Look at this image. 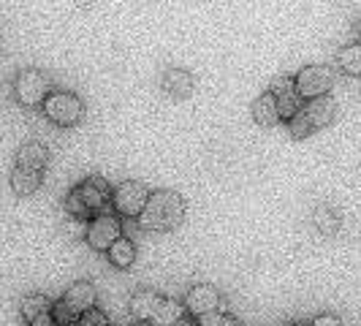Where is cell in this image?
I'll return each instance as SVG.
<instances>
[{
	"label": "cell",
	"mask_w": 361,
	"mask_h": 326,
	"mask_svg": "<svg viewBox=\"0 0 361 326\" xmlns=\"http://www.w3.org/2000/svg\"><path fill=\"white\" fill-rule=\"evenodd\" d=\"M185 220V199L174 191H158L149 193L139 223L147 231H174Z\"/></svg>",
	"instance_id": "1"
},
{
	"label": "cell",
	"mask_w": 361,
	"mask_h": 326,
	"mask_svg": "<svg viewBox=\"0 0 361 326\" xmlns=\"http://www.w3.org/2000/svg\"><path fill=\"white\" fill-rule=\"evenodd\" d=\"M133 318L152 326H177L185 318V305L177 299H163L155 291H136L130 299Z\"/></svg>",
	"instance_id": "2"
},
{
	"label": "cell",
	"mask_w": 361,
	"mask_h": 326,
	"mask_svg": "<svg viewBox=\"0 0 361 326\" xmlns=\"http://www.w3.org/2000/svg\"><path fill=\"white\" fill-rule=\"evenodd\" d=\"M109 199H111V191H109L106 180L90 177L66 196V212H68V217H79V220L90 223L92 217L104 215V207Z\"/></svg>",
	"instance_id": "3"
},
{
	"label": "cell",
	"mask_w": 361,
	"mask_h": 326,
	"mask_svg": "<svg viewBox=\"0 0 361 326\" xmlns=\"http://www.w3.org/2000/svg\"><path fill=\"white\" fill-rule=\"evenodd\" d=\"M98 302V291L92 283L82 280V283H73L71 289L63 294V299L52 308L54 324L57 326H73L85 313H90Z\"/></svg>",
	"instance_id": "4"
},
{
	"label": "cell",
	"mask_w": 361,
	"mask_h": 326,
	"mask_svg": "<svg viewBox=\"0 0 361 326\" xmlns=\"http://www.w3.org/2000/svg\"><path fill=\"white\" fill-rule=\"evenodd\" d=\"M334 114H337V107H334V101L331 98H312L307 101L305 107L296 111V117L290 120V133L296 136V139H305L310 136L312 131H321L326 128L331 120H334Z\"/></svg>",
	"instance_id": "5"
},
{
	"label": "cell",
	"mask_w": 361,
	"mask_h": 326,
	"mask_svg": "<svg viewBox=\"0 0 361 326\" xmlns=\"http://www.w3.org/2000/svg\"><path fill=\"white\" fill-rule=\"evenodd\" d=\"M44 111L57 126H76L85 114V104L73 92H49L44 101Z\"/></svg>",
	"instance_id": "6"
},
{
	"label": "cell",
	"mask_w": 361,
	"mask_h": 326,
	"mask_svg": "<svg viewBox=\"0 0 361 326\" xmlns=\"http://www.w3.org/2000/svg\"><path fill=\"white\" fill-rule=\"evenodd\" d=\"M296 92L302 95V98H321L326 92L331 90V85H334V71L329 68V66H307V68H302V71L296 73Z\"/></svg>",
	"instance_id": "7"
},
{
	"label": "cell",
	"mask_w": 361,
	"mask_h": 326,
	"mask_svg": "<svg viewBox=\"0 0 361 326\" xmlns=\"http://www.w3.org/2000/svg\"><path fill=\"white\" fill-rule=\"evenodd\" d=\"M147 199H149L147 185H142V182H133V180L117 185V191L111 193L114 210H117V215H123V217H139V215H142Z\"/></svg>",
	"instance_id": "8"
},
{
	"label": "cell",
	"mask_w": 361,
	"mask_h": 326,
	"mask_svg": "<svg viewBox=\"0 0 361 326\" xmlns=\"http://www.w3.org/2000/svg\"><path fill=\"white\" fill-rule=\"evenodd\" d=\"M120 236H123V231H120V220L117 217L98 215L87 223V236L85 239L90 242L92 250H109Z\"/></svg>",
	"instance_id": "9"
},
{
	"label": "cell",
	"mask_w": 361,
	"mask_h": 326,
	"mask_svg": "<svg viewBox=\"0 0 361 326\" xmlns=\"http://www.w3.org/2000/svg\"><path fill=\"white\" fill-rule=\"evenodd\" d=\"M271 95L277 101V111H280V120H293L296 111L302 109V95L296 92V82L293 76H277L271 82Z\"/></svg>",
	"instance_id": "10"
},
{
	"label": "cell",
	"mask_w": 361,
	"mask_h": 326,
	"mask_svg": "<svg viewBox=\"0 0 361 326\" xmlns=\"http://www.w3.org/2000/svg\"><path fill=\"white\" fill-rule=\"evenodd\" d=\"M49 95V79L41 71H22L17 79V98L25 107H38Z\"/></svg>",
	"instance_id": "11"
},
{
	"label": "cell",
	"mask_w": 361,
	"mask_h": 326,
	"mask_svg": "<svg viewBox=\"0 0 361 326\" xmlns=\"http://www.w3.org/2000/svg\"><path fill=\"white\" fill-rule=\"evenodd\" d=\"M220 305V294L212 286H196V289L188 291L185 296V310L193 313V315H207V313H215Z\"/></svg>",
	"instance_id": "12"
},
{
	"label": "cell",
	"mask_w": 361,
	"mask_h": 326,
	"mask_svg": "<svg viewBox=\"0 0 361 326\" xmlns=\"http://www.w3.org/2000/svg\"><path fill=\"white\" fill-rule=\"evenodd\" d=\"M47 161H49V152H47V147L44 145H38V142H27V145L19 147L17 166H22V169H33V171H41V174H44Z\"/></svg>",
	"instance_id": "13"
},
{
	"label": "cell",
	"mask_w": 361,
	"mask_h": 326,
	"mask_svg": "<svg viewBox=\"0 0 361 326\" xmlns=\"http://www.w3.org/2000/svg\"><path fill=\"white\" fill-rule=\"evenodd\" d=\"M38 185H41V171L22 169V166L14 169V174H11V188H14L17 196H30V193H36Z\"/></svg>",
	"instance_id": "14"
},
{
	"label": "cell",
	"mask_w": 361,
	"mask_h": 326,
	"mask_svg": "<svg viewBox=\"0 0 361 326\" xmlns=\"http://www.w3.org/2000/svg\"><path fill=\"white\" fill-rule=\"evenodd\" d=\"M163 87H166V92H171L174 98H188V95L193 92V79H190V73L188 71L174 68V71H166V76H163Z\"/></svg>",
	"instance_id": "15"
},
{
	"label": "cell",
	"mask_w": 361,
	"mask_h": 326,
	"mask_svg": "<svg viewBox=\"0 0 361 326\" xmlns=\"http://www.w3.org/2000/svg\"><path fill=\"white\" fill-rule=\"evenodd\" d=\"M253 117L258 126H274L280 120V111H277V101L271 92H264L258 101L253 104Z\"/></svg>",
	"instance_id": "16"
},
{
	"label": "cell",
	"mask_w": 361,
	"mask_h": 326,
	"mask_svg": "<svg viewBox=\"0 0 361 326\" xmlns=\"http://www.w3.org/2000/svg\"><path fill=\"white\" fill-rule=\"evenodd\" d=\"M106 255L117 270H128V267L133 264V258H136V248H133V242H130V239L120 236V239H117V242L106 250Z\"/></svg>",
	"instance_id": "17"
},
{
	"label": "cell",
	"mask_w": 361,
	"mask_h": 326,
	"mask_svg": "<svg viewBox=\"0 0 361 326\" xmlns=\"http://www.w3.org/2000/svg\"><path fill=\"white\" fill-rule=\"evenodd\" d=\"M49 310H52V302H49L44 294H27V296L22 299V315H25V321H33L36 315L49 313Z\"/></svg>",
	"instance_id": "18"
},
{
	"label": "cell",
	"mask_w": 361,
	"mask_h": 326,
	"mask_svg": "<svg viewBox=\"0 0 361 326\" xmlns=\"http://www.w3.org/2000/svg\"><path fill=\"white\" fill-rule=\"evenodd\" d=\"M340 66H343V71L361 76V44H350V47L340 49Z\"/></svg>",
	"instance_id": "19"
},
{
	"label": "cell",
	"mask_w": 361,
	"mask_h": 326,
	"mask_svg": "<svg viewBox=\"0 0 361 326\" xmlns=\"http://www.w3.org/2000/svg\"><path fill=\"white\" fill-rule=\"evenodd\" d=\"M199 326H239L234 315H228V313H207V315H201L199 318Z\"/></svg>",
	"instance_id": "20"
},
{
	"label": "cell",
	"mask_w": 361,
	"mask_h": 326,
	"mask_svg": "<svg viewBox=\"0 0 361 326\" xmlns=\"http://www.w3.org/2000/svg\"><path fill=\"white\" fill-rule=\"evenodd\" d=\"M76 326H109V318L98 308H92L90 313H85V315L76 321Z\"/></svg>",
	"instance_id": "21"
},
{
	"label": "cell",
	"mask_w": 361,
	"mask_h": 326,
	"mask_svg": "<svg viewBox=\"0 0 361 326\" xmlns=\"http://www.w3.org/2000/svg\"><path fill=\"white\" fill-rule=\"evenodd\" d=\"M66 234L71 236V239H82V236H87V220L68 217V220H66Z\"/></svg>",
	"instance_id": "22"
},
{
	"label": "cell",
	"mask_w": 361,
	"mask_h": 326,
	"mask_svg": "<svg viewBox=\"0 0 361 326\" xmlns=\"http://www.w3.org/2000/svg\"><path fill=\"white\" fill-rule=\"evenodd\" d=\"M315 223H318V226L324 229L326 234H331V231L337 229V217L331 215L329 210H318V212H315Z\"/></svg>",
	"instance_id": "23"
},
{
	"label": "cell",
	"mask_w": 361,
	"mask_h": 326,
	"mask_svg": "<svg viewBox=\"0 0 361 326\" xmlns=\"http://www.w3.org/2000/svg\"><path fill=\"white\" fill-rule=\"evenodd\" d=\"M27 326H57V324H54V315H52V310H49V313L36 315L33 321H27Z\"/></svg>",
	"instance_id": "24"
},
{
	"label": "cell",
	"mask_w": 361,
	"mask_h": 326,
	"mask_svg": "<svg viewBox=\"0 0 361 326\" xmlns=\"http://www.w3.org/2000/svg\"><path fill=\"white\" fill-rule=\"evenodd\" d=\"M310 326H343V324H340V318H337V315L326 313V315H318V318H315Z\"/></svg>",
	"instance_id": "25"
},
{
	"label": "cell",
	"mask_w": 361,
	"mask_h": 326,
	"mask_svg": "<svg viewBox=\"0 0 361 326\" xmlns=\"http://www.w3.org/2000/svg\"><path fill=\"white\" fill-rule=\"evenodd\" d=\"M177 326H199V324H193L190 318H182V321H180V324H177Z\"/></svg>",
	"instance_id": "26"
},
{
	"label": "cell",
	"mask_w": 361,
	"mask_h": 326,
	"mask_svg": "<svg viewBox=\"0 0 361 326\" xmlns=\"http://www.w3.org/2000/svg\"><path fill=\"white\" fill-rule=\"evenodd\" d=\"M288 326H302V324H288Z\"/></svg>",
	"instance_id": "27"
},
{
	"label": "cell",
	"mask_w": 361,
	"mask_h": 326,
	"mask_svg": "<svg viewBox=\"0 0 361 326\" xmlns=\"http://www.w3.org/2000/svg\"><path fill=\"white\" fill-rule=\"evenodd\" d=\"M73 326H76V324H73Z\"/></svg>",
	"instance_id": "28"
}]
</instances>
